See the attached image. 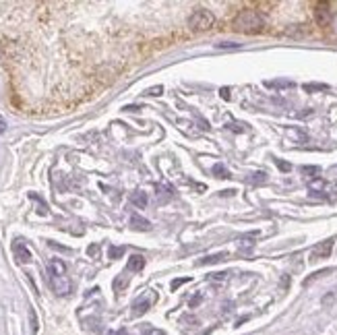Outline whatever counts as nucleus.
<instances>
[{
  "label": "nucleus",
  "mask_w": 337,
  "mask_h": 335,
  "mask_svg": "<svg viewBox=\"0 0 337 335\" xmlns=\"http://www.w3.org/2000/svg\"><path fill=\"white\" fill-rule=\"evenodd\" d=\"M232 27L236 31H240V33H259V31H263V27H265V19H263V15H259L257 10L244 8L234 17Z\"/></svg>",
  "instance_id": "f257e3e1"
},
{
  "label": "nucleus",
  "mask_w": 337,
  "mask_h": 335,
  "mask_svg": "<svg viewBox=\"0 0 337 335\" xmlns=\"http://www.w3.org/2000/svg\"><path fill=\"white\" fill-rule=\"evenodd\" d=\"M213 25H215V15L211 10H207V8H196L190 15V19H188L190 31H196V33L209 31Z\"/></svg>",
  "instance_id": "f03ea898"
},
{
  "label": "nucleus",
  "mask_w": 337,
  "mask_h": 335,
  "mask_svg": "<svg viewBox=\"0 0 337 335\" xmlns=\"http://www.w3.org/2000/svg\"><path fill=\"white\" fill-rule=\"evenodd\" d=\"M153 302H156V294H151V292H147V294H143V296H139V298L133 302V315H135V317L145 315V313L151 309Z\"/></svg>",
  "instance_id": "7ed1b4c3"
},
{
  "label": "nucleus",
  "mask_w": 337,
  "mask_h": 335,
  "mask_svg": "<svg viewBox=\"0 0 337 335\" xmlns=\"http://www.w3.org/2000/svg\"><path fill=\"white\" fill-rule=\"evenodd\" d=\"M50 286H52V290H54L58 296H66V294H71V290H73L71 279H68L66 275H60V277H50Z\"/></svg>",
  "instance_id": "20e7f679"
},
{
  "label": "nucleus",
  "mask_w": 337,
  "mask_h": 335,
  "mask_svg": "<svg viewBox=\"0 0 337 335\" xmlns=\"http://www.w3.org/2000/svg\"><path fill=\"white\" fill-rule=\"evenodd\" d=\"M331 250H333V238L319 242V244L313 248V253H311V261H321V259H327V257L331 255Z\"/></svg>",
  "instance_id": "39448f33"
},
{
  "label": "nucleus",
  "mask_w": 337,
  "mask_h": 335,
  "mask_svg": "<svg viewBox=\"0 0 337 335\" xmlns=\"http://www.w3.org/2000/svg\"><path fill=\"white\" fill-rule=\"evenodd\" d=\"M315 21L319 27H327L331 23V10H329L327 2H319L315 6Z\"/></svg>",
  "instance_id": "423d86ee"
},
{
  "label": "nucleus",
  "mask_w": 337,
  "mask_h": 335,
  "mask_svg": "<svg viewBox=\"0 0 337 335\" xmlns=\"http://www.w3.org/2000/svg\"><path fill=\"white\" fill-rule=\"evenodd\" d=\"M308 190H311L313 197L325 199V197H329L327 190H331V184L325 182V180H321V178H315V180H311V184H308Z\"/></svg>",
  "instance_id": "0eeeda50"
},
{
  "label": "nucleus",
  "mask_w": 337,
  "mask_h": 335,
  "mask_svg": "<svg viewBox=\"0 0 337 335\" xmlns=\"http://www.w3.org/2000/svg\"><path fill=\"white\" fill-rule=\"evenodd\" d=\"M12 253H15L17 263H29V261H31V253H29V248H27L21 240H15V244H12Z\"/></svg>",
  "instance_id": "6e6552de"
},
{
  "label": "nucleus",
  "mask_w": 337,
  "mask_h": 335,
  "mask_svg": "<svg viewBox=\"0 0 337 335\" xmlns=\"http://www.w3.org/2000/svg\"><path fill=\"white\" fill-rule=\"evenodd\" d=\"M48 273H50V277H60L66 273V265L60 259H52L48 263Z\"/></svg>",
  "instance_id": "1a4fd4ad"
},
{
  "label": "nucleus",
  "mask_w": 337,
  "mask_h": 335,
  "mask_svg": "<svg viewBox=\"0 0 337 335\" xmlns=\"http://www.w3.org/2000/svg\"><path fill=\"white\" fill-rule=\"evenodd\" d=\"M131 226H133V230H139V232H149L151 230V223L137 213L131 215Z\"/></svg>",
  "instance_id": "9d476101"
},
{
  "label": "nucleus",
  "mask_w": 337,
  "mask_h": 335,
  "mask_svg": "<svg viewBox=\"0 0 337 335\" xmlns=\"http://www.w3.org/2000/svg\"><path fill=\"white\" fill-rule=\"evenodd\" d=\"M131 203L135 205V207H139V209H143V207H147V203H149V199H147V194L143 192V190H135V192H131Z\"/></svg>",
  "instance_id": "9b49d317"
},
{
  "label": "nucleus",
  "mask_w": 337,
  "mask_h": 335,
  "mask_svg": "<svg viewBox=\"0 0 337 335\" xmlns=\"http://www.w3.org/2000/svg\"><path fill=\"white\" fill-rule=\"evenodd\" d=\"M143 267H145V259L141 255H133L129 259V263H126V269L129 271H141Z\"/></svg>",
  "instance_id": "f8f14e48"
},
{
  "label": "nucleus",
  "mask_w": 337,
  "mask_h": 335,
  "mask_svg": "<svg viewBox=\"0 0 337 335\" xmlns=\"http://www.w3.org/2000/svg\"><path fill=\"white\" fill-rule=\"evenodd\" d=\"M172 199V188L168 184H158V201L160 203H168Z\"/></svg>",
  "instance_id": "ddd939ff"
},
{
  "label": "nucleus",
  "mask_w": 337,
  "mask_h": 335,
  "mask_svg": "<svg viewBox=\"0 0 337 335\" xmlns=\"http://www.w3.org/2000/svg\"><path fill=\"white\" fill-rule=\"evenodd\" d=\"M223 259H228V253H217V255H209L205 259L199 261V265H213V263H219Z\"/></svg>",
  "instance_id": "4468645a"
},
{
  "label": "nucleus",
  "mask_w": 337,
  "mask_h": 335,
  "mask_svg": "<svg viewBox=\"0 0 337 335\" xmlns=\"http://www.w3.org/2000/svg\"><path fill=\"white\" fill-rule=\"evenodd\" d=\"M337 302V290H331V292H327L325 296H323V300H321V304L325 306V309H329V306H333Z\"/></svg>",
  "instance_id": "2eb2a0df"
},
{
  "label": "nucleus",
  "mask_w": 337,
  "mask_h": 335,
  "mask_svg": "<svg viewBox=\"0 0 337 335\" xmlns=\"http://www.w3.org/2000/svg\"><path fill=\"white\" fill-rule=\"evenodd\" d=\"M246 182H250V184H265L267 182V174L265 172H255V174H250L246 178Z\"/></svg>",
  "instance_id": "dca6fc26"
},
{
  "label": "nucleus",
  "mask_w": 337,
  "mask_h": 335,
  "mask_svg": "<svg viewBox=\"0 0 337 335\" xmlns=\"http://www.w3.org/2000/svg\"><path fill=\"white\" fill-rule=\"evenodd\" d=\"M255 236H257V232H250L248 236H244V238H240V248L244 250V253H246V250H250L252 246H255V242L250 240V238H255Z\"/></svg>",
  "instance_id": "f3484780"
},
{
  "label": "nucleus",
  "mask_w": 337,
  "mask_h": 335,
  "mask_svg": "<svg viewBox=\"0 0 337 335\" xmlns=\"http://www.w3.org/2000/svg\"><path fill=\"white\" fill-rule=\"evenodd\" d=\"M267 87H275V89H286V87H294L292 81H267Z\"/></svg>",
  "instance_id": "a211bd4d"
},
{
  "label": "nucleus",
  "mask_w": 337,
  "mask_h": 335,
  "mask_svg": "<svg viewBox=\"0 0 337 335\" xmlns=\"http://www.w3.org/2000/svg\"><path fill=\"white\" fill-rule=\"evenodd\" d=\"M300 172H302L304 176H308V178H317V174H319L321 170H319V166H302Z\"/></svg>",
  "instance_id": "6ab92c4d"
},
{
  "label": "nucleus",
  "mask_w": 337,
  "mask_h": 335,
  "mask_svg": "<svg viewBox=\"0 0 337 335\" xmlns=\"http://www.w3.org/2000/svg\"><path fill=\"white\" fill-rule=\"evenodd\" d=\"M217 50H240L242 46L236 44V41H221V44H215Z\"/></svg>",
  "instance_id": "aec40b11"
},
{
  "label": "nucleus",
  "mask_w": 337,
  "mask_h": 335,
  "mask_svg": "<svg viewBox=\"0 0 337 335\" xmlns=\"http://www.w3.org/2000/svg\"><path fill=\"white\" fill-rule=\"evenodd\" d=\"M213 174L217 176V178H230V172L223 168V164H215L213 166Z\"/></svg>",
  "instance_id": "412c9836"
},
{
  "label": "nucleus",
  "mask_w": 337,
  "mask_h": 335,
  "mask_svg": "<svg viewBox=\"0 0 337 335\" xmlns=\"http://www.w3.org/2000/svg\"><path fill=\"white\" fill-rule=\"evenodd\" d=\"M126 286H129V277L120 275V277H116V279H114V290H116V292H122Z\"/></svg>",
  "instance_id": "4be33fe9"
},
{
  "label": "nucleus",
  "mask_w": 337,
  "mask_h": 335,
  "mask_svg": "<svg viewBox=\"0 0 337 335\" xmlns=\"http://www.w3.org/2000/svg\"><path fill=\"white\" fill-rule=\"evenodd\" d=\"M29 197H31L33 201H37V203H39V209H37V213H39V215H48V207H46V203H44V201H41V199L37 197V194H35V192H31V194H29Z\"/></svg>",
  "instance_id": "5701e85b"
},
{
  "label": "nucleus",
  "mask_w": 337,
  "mask_h": 335,
  "mask_svg": "<svg viewBox=\"0 0 337 335\" xmlns=\"http://www.w3.org/2000/svg\"><path fill=\"white\" fill-rule=\"evenodd\" d=\"M325 89H329L327 85H323V83H311V85H304V91H325Z\"/></svg>",
  "instance_id": "b1692460"
},
{
  "label": "nucleus",
  "mask_w": 337,
  "mask_h": 335,
  "mask_svg": "<svg viewBox=\"0 0 337 335\" xmlns=\"http://www.w3.org/2000/svg\"><path fill=\"white\" fill-rule=\"evenodd\" d=\"M333 269H321V271H317V273H313L311 277H308V279H304V286H308V284H311L313 282V279H319V277H323V275H327V273H331Z\"/></svg>",
  "instance_id": "393cba45"
},
{
  "label": "nucleus",
  "mask_w": 337,
  "mask_h": 335,
  "mask_svg": "<svg viewBox=\"0 0 337 335\" xmlns=\"http://www.w3.org/2000/svg\"><path fill=\"white\" fill-rule=\"evenodd\" d=\"M124 255V246H110V259H120Z\"/></svg>",
  "instance_id": "a878e982"
},
{
  "label": "nucleus",
  "mask_w": 337,
  "mask_h": 335,
  "mask_svg": "<svg viewBox=\"0 0 337 335\" xmlns=\"http://www.w3.org/2000/svg\"><path fill=\"white\" fill-rule=\"evenodd\" d=\"M164 93V87L162 85H156V87H149L147 91H145V95H151V97H158V95H162Z\"/></svg>",
  "instance_id": "bb28decb"
},
{
  "label": "nucleus",
  "mask_w": 337,
  "mask_h": 335,
  "mask_svg": "<svg viewBox=\"0 0 337 335\" xmlns=\"http://www.w3.org/2000/svg\"><path fill=\"white\" fill-rule=\"evenodd\" d=\"M275 164H277V168H279L282 172H290V170H292V166H290L288 162H284V160H275Z\"/></svg>",
  "instance_id": "cd10ccee"
},
{
  "label": "nucleus",
  "mask_w": 337,
  "mask_h": 335,
  "mask_svg": "<svg viewBox=\"0 0 337 335\" xmlns=\"http://www.w3.org/2000/svg\"><path fill=\"white\" fill-rule=\"evenodd\" d=\"M186 282H190L188 277H180V279H174V282L170 284V288H172V290H178V288H180L182 284H186Z\"/></svg>",
  "instance_id": "c85d7f7f"
},
{
  "label": "nucleus",
  "mask_w": 337,
  "mask_h": 335,
  "mask_svg": "<svg viewBox=\"0 0 337 335\" xmlns=\"http://www.w3.org/2000/svg\"><path fill=\"white\" fill-rule=\"evenodd\" d=\"M201 300H203V294H194V298H190L188 306H190V309H196V306L201 304Z\"/></svg>",
  "instance_id": "c756f323"
},
{
  "label": "nucleus",
  "mask_w": 337,
  "mask_h": 335,
  "mask_svg": "<svg viewBox=\"0 0 337 335\" xmlns=\"http://www.w3.org/2000/svg\"><path fill=\"white\" fill-rule=\"evenodd\" d=\"M288 135H292V137H296V139H300V141H302V143L306 141V135H304V133H300V131H294V129H290V131H288Z\"/></svg>",
  "instance_id": "7c9ffc66"
},
{
  "label": "nucleus",
  "mask_w": 337,
  "mask_h": 335,
  "mask_svg": "<svg viewBox=\"0 0 337 335\" xmlns=\"http://www.w3.org/2000/svg\"><path fill=\"white\" fill-rule=\"evenodd\" d=\"M29 319H31V331L37 333V319H35V313H33V311H29Z\"/></svg>",
  "instance_id": "2f4dec72"
},
{
  "label": "nucleus",
  "mask_w": 337,
  "mask_h": 335,
  "mask_svg": "<svg viewBox=\"0 0 337 335\" xmlns=\"http://www.w3.org/2000/svg\"><path fill=\"white\" fill-rule=\"evenodd\" d=\"M230 129H232V131H236V133H244V131H246V129H244V124H238V122H236V124H232Z\"/></svg>",
  "instance_id": "473e14b6"
},
{
  "label": "nucleus",
  "mask_w": 337,
  "mask_h": 335,
  "mask_svg": "<svg viewBox=\"0 0 337 335\" xmlns=\"http://www.w3.org/2000/svg\"><path fill=\"white\" fill-rule=\"evenodd\" d=\"M219 95L223 97V100H230V97H232V95H230V89H228V87H223V89L219 91Z\"/></svg>",
  "instance_id": "72a5a7b5"
},
{
  "label": "nucleus",
  "mask_w": 337,
  "mask_h": 335,
  "mask_svg": "<svg viewBox=\"0 0 337 335\" xmlns=\"http://www.w3.org/2000/svg\"><path fill=\"white\" fill-rule=\"evenodd\" d=\"M137 110H141L139 106H124V112H137Z\"/></svg>",
  "instance_id": "f704fd0d"
},
{
  "label": "nucleus",
  "mask_w": 337,
  "mask_h": 335,
  "mask_svg": "<svg viewBox=\"0 0 337 335\" xmlns=\"http://www.w3.org/2000/svg\"><path fill=\"white\" fill-rule=\"evenodd\" d=\"M211 277H213V279H226V277H228V273H213Z\"/></svg>",
  "instance_id": "c9c22d12"
},
{
  "label": "nucleus",
  "mask_w": 337,
  "mask_h": 335,
  "mask_svg": "<svg viewBox=\"0 0 337 335\" xmlns=\"http://www.w3.org/2000/svg\"><path fill=\"white\" fill-rule=\"evenodd\" d=\"M4 131H6V122H4L2 118H0V135H2Z\"/></svg>",
  "instance_id": "e433bc0d"
},
{
  "label": "nucleus",
  "mask_w": 337,
  "mask_h": 335,
  "mask_svg": "<svg viewBox=\"0 0 337 335\" xmlns=\"http://www.w3.org/2000/svg\"><path fill=\"white\" fill-rule=\"evenodd\" d=\"M108 335H126V331H124V329H120V331H110Z\"/></svg>",
  "instance_id": "4c0bfd02"
},
{
  "label": "nucleus",
  "mask_w": 337,
  "mask_h": 335,
  "mask_svg": "<svg viewBox=\"0 0 337 335\" xmlns=\"http://www.w3.org/2000/svg\"><path fill=\"white\" fill-rule=\"evenodd\" d=\"M87 253H89V255H97V246H89Z\"/></svg>",
  "instance_id": "58836bf2"
},
{
  "label": "nucleus",
  "mask_w": 337,
  "mask_h": 335,
  "mask_svg": "<svg viewBox=\"0 0 337 335\" xmlns=\"http://www.w3.org/2000/svg\"><path fill=\"white\" fill-rule=\"evenodd\" d=\"M153 335H166V333H164V331H158V333H153Z\"/></svg>",
  "instance_id": "ea45409f"
}]
</instances>
